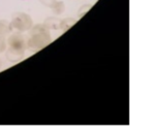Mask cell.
<instances>
[{
  "mask_svg": "<svg viewBox=\"0 0 151 133\" xmlns=\"http://www.w3.org/2000/svg\"><path fill=\"white\" fill-rule=\"evenodd\" d=\"M11 25L13 29L18 30L19 32H26L30 30L33 26V21L31 17L25 13H16L12 18Z\"/></svg>",
  "mask_w": 151,
  "mask_h": 133,
  "instance_id": "cell-2",
  "label": "cell"
},
{
  "mask_svg": "<svg viewBox=\"0 0 151 133\" xmlns=\"http://www.w3.org/2000/svg\"><path fill=\"white\" fill-rule=\"evenodd\" d=\"M6 49V41L4 39V36H0V54L3 53Z\"/></svg>",
  "mask_w": 151,
  "mask_h": 133,
  "instance_id": "cell-10",
  "label": "cell"
},
{
  "mask_svg": "<svg viewBox=\"0 0 151 133\" xmlns=\"http://www.w3.org/2000/svg\"><path fill=\"white\" fill-rule=\"evenodd\" d=\"M52 41L49 30L42 24H38L33 27L30 32V36L27 40V49L32 53L40 51L46 48Z\"/></svg>",
  "mask_w": 151,
  "mask_h": 133,
  "instance_id": "cell-1",
  "label": "cell"
},
{
  "mask_svg": "<svg viewBox=\"0 0 151 133\" xmlns=\"http://www.w3.org/2000/svg\"><path fill=\"white\" fill-rule=\"evenodd\" d=\"M40 2L42 3H44L46 6H48V7H52L53 5H54V3L56 2V0H40Z\"/></svg>",
  "mask_w": 151,
  "mask_h": 133,
  "instance_id": "cell-11",
  "label": "cell"
},
{
  "mask_svg": "<svg viewBox=\"0 0 151 133\" xmlns=\"http://www.w3.org/2000/svg\"><path fill=\"white\" fill-rule=\"evenodd\" d=\"M51 9L54 11L55 15H60V14H62L63 11H64L65 4L62 2V1H57L56 0V2H55L54 5L51 7Z\"/></svg>",
  "mask_w": 151,
  "mask_h": 133,
  "instance_id": "cell-8",
  "label": "cell"
},
{
  "mask_svg": "<svg viewBox=\"0 0 151 133\" xmlns=\"http://www.w3.org/2000/svg\"><path fill=\"white\" fill-rule=\"evenodd\" d=\"M60 23H61V21L58 18L51 17V18H48L42 25L48 30H58V29H60Z\"/></svg>",
  "mask_w": 151,
  "mask_h": 133,
  "instance_id": "cell-5",
  "label": "cell"
},
{
  "mask_svg": "<svg viewBox=\"0 0 151 133\" xmlns=\"http://www.w3.org/2000/svg\"><path fill=\"white\" fill-rule=\"evenodd\" d=\"M24 53L23 51H18V50H14V49H9L6 51V58L9 61L13 63L19 62L21 59H23L24 57Z\"/></svg>",
  "mask_w": 151,
  "mask_h": 133,
  "instance_id": "cell-4",
  "label": "cell"
},
{
  "mask_svg": "<svg viewBox=\"0 0 151 133\" xmlns=\"http://www.w3.org/2000/svg\"><path fill=\"white\" fill-rule=\"evenodd\" d=\"M7 44H9V48L14 50L25 52V50L27 49V40L23 35L19 33L11 34V36L7 38Z\"/></svg>",
  "mask_w": 151,
  "mask_h": 133,
  "instance_id": "cell-3",
  "label": "cell"
},
{
  "mask_svg": "<svg viewBox=\"0 0 151 133\" xmlns=\"http://www.w3.org/2000/svg\"><path fill=\"white\" fill-rule=\"evenodd\" d=\"M0 66H1V61H0Z\"/></svg>",
  "mask_w": 151,
  "mask_h": 133,
  "instance_id": "cell-12",
  "label": "cell"
},
{
  "mask_svg": "<svg viewBox=\"0 0 151 133\" xmlns=\"http://www.w3.org/2000/svg\"><path fill=\"white\" fill-rule=\"evenodd\" d=\"M13 31L11 23L6 20H0V36H5Z\"/></svg>",
  "mask_w": 151,
  "mask_h": 133,
  "instance_id": "cell-6",
  "label": "cell"
},
{
  "mask_svg": "<svg viewBox=\"0 0 151 133\" xmlns=\"http://www.w3.org/2000/svg\"><path fill=\"white\" fill-rule=\"evenodd\" d=\"M76 22H77V20L73 19V18H66V19H64L63 21H61L60 29L62 30L63 32L67 31L69 28H71L73 25H75Z\"/></svg>",
  "mask_w": 151,
  "mask_h": 133,
  "instance_id": "cell-7",
  "label": "cell"
},
{
  "mask_svg": "<svg viewBox=\"0 0 151 133\" xmlns=\"http://www.w3.org/2000/svg\"><path fill=\"white\" fill-rule=\"evenodd\" d=\"M91 6H92V5H91V4H86V5H83V6L81 7L80 9H79V11H78V17H79V18H82L83 16H84L85 14H86L87 11H88L89 9H91Z\"/></svg>",
  "mask_w": 151,
  "mask_h": 133,
  "instance_id": "cell-9",
  "label": "cell"
}]
</instances>
